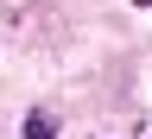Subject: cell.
I'll return each instance as SVG.
<instances>
[{"mask_svg":"<svg viewBox=\"0 0 152 139\" xmlns=\"http://www.w3.org/2000/svg\"><path fill=\"white\" fill-rule=\"evenodd\" d=\"M57 133V114H32V120H26V139H51Z\"/></svg>","mask_w":152,"mask_h":139,"instance_id":"cell-1","label":"cell"}]
</instances>
